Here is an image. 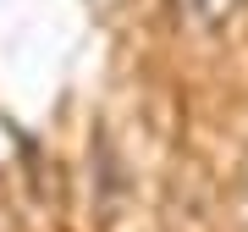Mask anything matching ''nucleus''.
Here are the masks:
<instances>
[{"mask_svg":"<svg viewBox=\"0 0 248 232\" xmlns=\"http://www.w3.org/2000/svg\"><path fill=\"white\" fill-rule=\"evenodd\" d=\"M243 0H177V11L187 22H199V28H221V22H232V11H237Z\"/></svg>","mask_w":248,"mask_h":232,"instance_id":"1","label":"nucleus"}]
</instances>
